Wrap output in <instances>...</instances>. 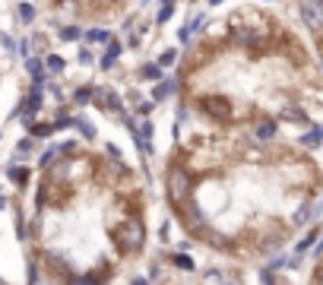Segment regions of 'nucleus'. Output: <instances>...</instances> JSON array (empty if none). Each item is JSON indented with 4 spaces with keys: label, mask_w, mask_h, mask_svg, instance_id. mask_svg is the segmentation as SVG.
<instances>
[{
    "label": "nucleus",
    "mask_w": 323,
    "mask_h": 285,
    "mask_svg": "<svg viewBox=\"0 0 323 285\" xmlns=\"http://www.w3.org/2000/svg\"><path fill=\"white\" fill-rule=\"evenodd\" d=\"M174 89L197 118L257 140L323 118L320 57L298 25L260 3L234 6L200 32L181 57Z\"/></svg>",
    "instance_id": "obj_1"
},
{
    "label": "nucleus",
    "mask_w": 323,
    "mask_h": 285,
    "mask_svg": "<svg viewBox=\"0 0 323 285\" xmlns=\"http://www.w3.org/2000/svg\"><path fill=\"white\" fill-rule=\"evenodd\" d=\"M295 10H298L301 32L323 64V0H295Z\"/></svg>",
    "instance_id": "obj_2"
},
{
    "label": "nucleus",
    "mask_w": 323,
    "mask_h": 285,
    "mask_svg": "<svg viewBox=\"0 0 323 285\" xmlns=\"http://www.w3.org/2000/svg\"><path fill=\"white\" fill-rule=\"evenodd\" d=\"M13 181H16V184H25V181H29V171H25V168H23V171H19V168H13Z\"/></svg>",
    "instance_id": "obj_3"
}]
</instances>
